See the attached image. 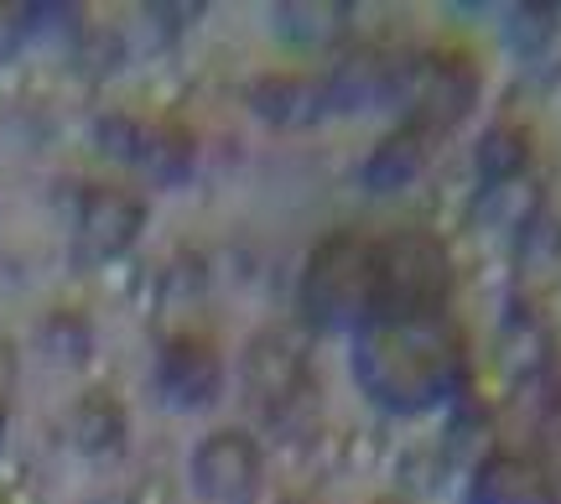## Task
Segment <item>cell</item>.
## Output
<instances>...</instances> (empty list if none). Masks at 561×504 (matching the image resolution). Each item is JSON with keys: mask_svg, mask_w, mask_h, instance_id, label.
<instances>
[{"mask_svg": "<svg viewBox=\"0 0 561 504\" xmlns=\"http://www.w3.org/2000/svg\"><path fill=\"white\" fill-rule=\"evenodd\" d=\"M458 339L442 318H375L354 328V375L390 411H421L447 396Z\"/></svg>", "mask_w": 561, "mask_h": 504, "instance_id": "obj_1", "label": "cell"}, {"mask_svg": "<svg viewBox=\"0 0 561 504\" xmlns=\"http://www.w3.org/2000/svg\"><path fill=\"white\" fill-rule=\"evenodd\" d=\"M447 291H453V265L432 229H396L375 240L369 323L375 318H442Z\"/></svg>", "mask_w": 561, "mask_h": 504, "instance_id": "obj_2", "label": "cell"}, {"mask_svg": "<svg viewBox=\"0 0 561 504\" xmlns=\"http://www.w3.org/2000/svg\"><path fill=\"white\" fill-rule=\"evenodd\" d=\"M369 291H375V240L339 229L312 250L301 271V318L322 333L369 323Z\"/></svg>", "mask_w": 561, "mask_h": 504, "instance_id": "obj_3", "label": "cell"}, {"mask_svg": "<svg viewBox=\"0 0 561 504\" xmlns=\"http://www.w3.org/2000/svg\"><path fill=\"white\" fill-rule=\"evenodd\" d=\"M261 447L250 432L240 426H224V432H208L198 447H193V489L198 500L208 504H250L255 489H261Z\"/></svg>", "mask_w": 561, "mask_h": 504, "instance_id": "obj_4", "label": "cell"}, {"mask_svg": "<svg viewBox=\"0 0 561 504\" xmlns=\"http://www.w3.org/2000/svg\"><path fill=\"white\" fill-rule=\"evenodd\" d=\"M146 224V203L125 187H94L79 208V261H115Z\"/></svg>", "mask_w": 561, "mask_h": 504, "instance_id": "obj_5", "label": "cell"}, {"mask_svg": "<svg viewBox=\"0 0 561 504\" xmlns=\"http://www.w3.org/2000/svg\"><path fill=\"white\" fill-rule=\"evenodd\" d=\"M157 380H161L167 405L193 411V405H208L214 396H219L224 364H219V354H214L203 339H172L167 348H161Z\"/></svg>", "mask_w": 561, "mask_h": 504, "instance_id": "obj_6", "label": "cell"}, {"mask_svg": "<svg viewBox=\"0 0 561 504\" xmlns=\"http://www.w3.org/2000/svg\"><path fill=\"white\" fill-rule=\"evenodd\" d=\"M473 504H557V479L536 458L494 453L473 479Z\"/></svg>", "mask_w": 561, "mask_h": 504, "instance_id": "obj_7", "label": "cell"}, {"mask_svg": "<svg viewBox=\"0 0 561 504\" xmlns=\"http://www.w3.org/2000/svg\"><path fill=\"white\" fill-rule=\"evenodd\" d=\"M244 385L261 396L265 405L291 401L301 385V343H291L286 333H261L244 354Z\"/></svg>", "mask_w": 561, "mask_h": 504, "instance_id": "obj_8", "label": "cell"}, {"mask_svg": "<svg viewBox=\"0 0 561 504\" xmlns=\"http://www.w3.org/2000/svg\"><path fill=\"white\" fill-rule=\"evenodd\" d=\"M250 104H255V115H265L271 125H307L328 110L322 83L297 79V73H271V79H261L250 89Z\"/></svg>", "mask_w": 561, "mask_h": 504, "instance_id": "obj_9", "label": "cell"}, {"mask_svg": "<svg viewBox=\"0 0 561 504\" xmlns=\"http://www.w3.org/2000/svg\"><path fill=\"white\" fill-rule=\"evenodd\" d=\"M421 167H426V125H405L375 146V157L364 162V182L375 193H390V187H405Z\"/></svg>", "mask_w": 561, "mask_h": 504, "instance_id": "obj_10", "label": "cell"}, {"mask_svg": "<svg viewBox=\"0 0 561 504\" xmlns=\"http://www.w3.org/2000/svg\"><path fill=\"white\" fill-rule=\"evenodd\" d=\"M121 432H125V416L121 405L110 401V396H83L79 411H73V437H79L83 453H110V447H121Z\"/></svg>", "mask_w": 561, "mask_h": 504, "instance_id": "obj_11", "label": "cell"}, {"mask_svg": "<svg viewBox=\"0 0 561 504\" xmlns=\"http://www.w3.org/2000/svg\"><path fill=\"white\" fill-rule=\"evenodd\" d=\"M140 162L151 167L161 182H182L187 177V167H193V141L187 136H146V146H140Z\"/></svg>", "mask_w": 561, "mask_h": 504, "instance_id": "obj_12", "label": "cell"}, {"mask_svg": "<svg viewBox=\"0 0 561 504\" xmlns=\"http://www.w3.org/2000/svg\"><path fill=\"white\" fill-rule=\"evenodd\" d=\"M339 21H343V11H333V5H301V11H280V26H286L297 42L328 37Z\"/></svg>", "mask_w": 561, "mask_h": 504, "instance_id": "obj_13", "label": "cell"}, {"mask_svg": "<svg viewBox=\"0 0 561 504\" xmlns=\"http://www.w3.org/2000/svg\"><path fill=\"white\" fill-rule=\"evenodd\" d=\"M100 146L110 151V157H130V162H140L146 130H140L136 121H125V115H110V121H100Z\"/></svg>", "mask_w": 561, "mask_h": 504, "instance_id": "obj_14", "label": "cell"}, {"mask_svg": "<svg viewBox=\"0 0 561 504\" xmlns=\"http://www.w3.org/2000/svg\"><path fill=\"white\" fill-rule=\"evenodd\" d=\"M130 504H172V484H167V479H146V484L130 494Z\"/></svg>", "mask_w": 561, "mask_h": 504, "instance_id": "obj_15", "label": "cell"}, {"mask_svg": "<svg viewBox=\"0 0 561 504\" xmlns=\"http://www.w3.org/2000/svg\"><path fill=\"white\" fill-rule=\"evenodd\" d=\"M0 443H5V405H0Z\"/></svg>", "mask_w": 561, "mask_h": 504, "instance_id": "obj_16", "label": "cell"}]
</instances>
